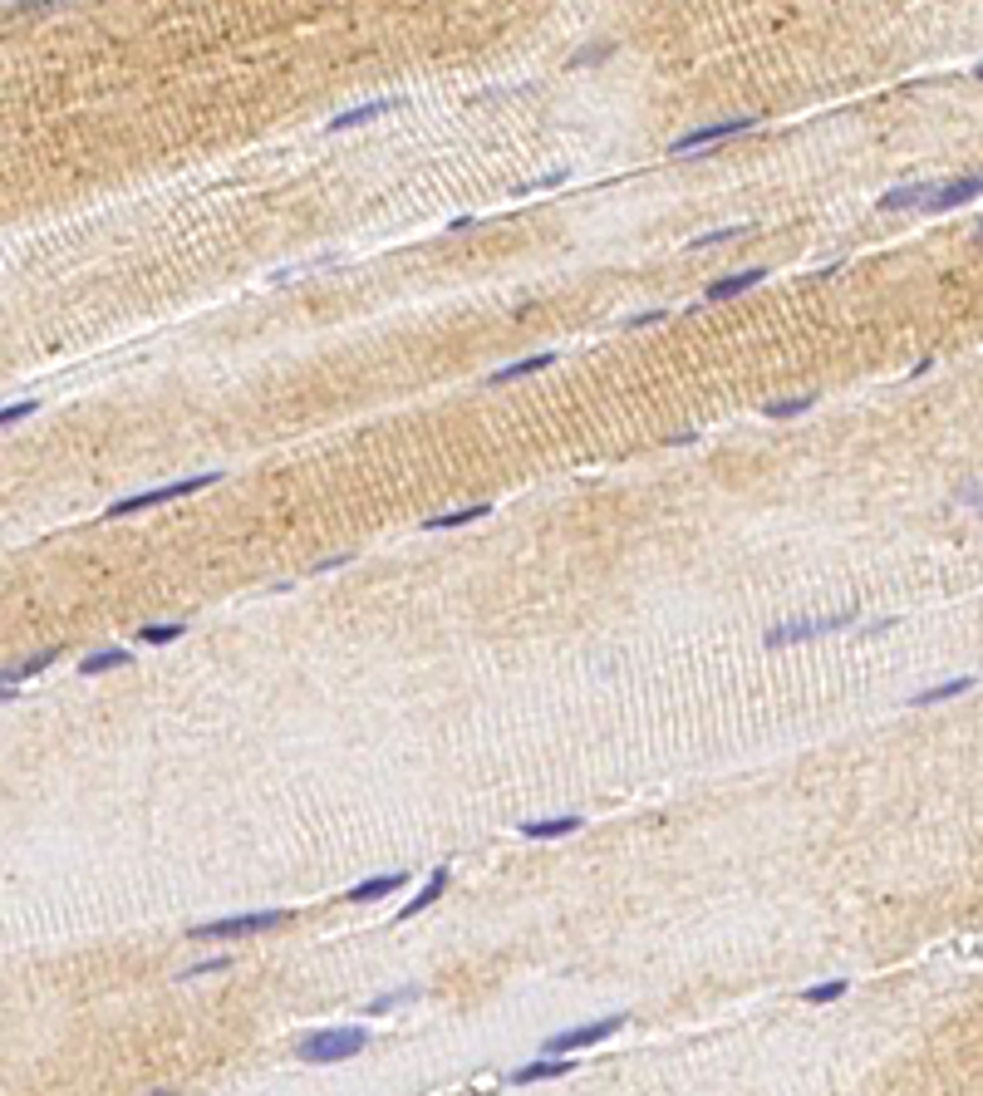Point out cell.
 I'll return each mask as SVG.
<instances>
[{
    "label": "cell",
    "mask_w": 983,
    "mask_h": 1096,
    "mask_svg": "<svg viewBox=\"0 0 983 1096\" xmlns=\"http://www.w3.org/2000/svg\"><path fill=\"white\" fill-rule=\"evenodd\" d=\"M969 689H974V679H969V674H959V679H949V684H934V689L910 693V703H920V708H929V703H944V698H959V693H969Z\"/></svg>",
    "instance_id": "e0dca14e"
},
{
    "label": "cell",
    "mask_w": 983,
    "mask_h": 1096,
    "mask_svg": "<svg viewBox=\"0 0 983 1096\" xmlns=\"http://www.w3.org/2000/svg\"><path fill=\"white\" fill-rule=\"evenodd\" d=\"M404 885V875L394 870V875H379V880H359L354 890H349V905H374V900H384V895H394Z\"/></svg>",
    "instance_id": "7c38bea8"
},
{
    "label": "cell",
    "mask_w": 983,
    "mask_h": 1096,
    "mask_svg": "<svg viewBox=\"0 0 983 1096\" xmlns=\"http://www.w3.org/2000/svg\"><path fill=\"white\" fill-rule=\"evenodd\" d=\"M856 615L851 610H836V615H811V620H792V625H777L767 630V644L782 649V644H797V639H816V635H831V630H846Z\"/></svg>",
    "instance_id": "5b68a950"
},
{
    "label": "cell",
    "mask_w": 983,
    "mask_h": 1096,
    "mask_svg": "<svg viewBox=\"0 0 983 1096\" xmlns=\"http://www.w3.org/2000/svg\"><path fill=\"white\" fill-rule=\"evenodd\" d=\"M551 364H556V354H531V359H517V364H507V369H492L487 384H512V379L541 374V369H551Z\"/></svg>",
    "instance_id": "5bb4252c"
},
{
    "label": "cell",
    "mask_w": 983,
    "mask_h": 1096,
    "mask_svg": "<svg viewBox=\"0 0 983 1096\" xmlns=\"http://www.w3.org/2000/svg\"><path fill=\"white\" fill-rule=\"evenodd\" d=\"M369 1047V1028H325V1033H310V1038L295 1047L300 1062H345L359 1057Z\"/></svg>",
    "instance_id": "6da1fadb"
},
{
    "label": "cell",
    "mask_w": 983,
    "mask_h": 1096,
    "mask_svg": "<svg viewBox=\"0 0 983 1096\" xmlns=\"http://www.w3.org/2000/svg\"><path fill=\"white\" fill-rule=\"evenodd\" d=\"M974 74H979V79H983V64H979V69H974Z\"/></svg>",
    "instance_id": "d4e9b609"
},
{
    "label": "cell",
    "mask_w": 983,
    "mask_h": 1096,
    "mask_svg": "<svg viewBox=\"0 0 983 1096\" xmlns=\"http://www.w3.org/2000/svg\"><path fill=\"white\" fill-rule=\"evenodd\" d=\"M408 998H418V988H399V993H384V998H374V1003H364V1013H389V1008H399Z\"/></svg>",
    "instance_id": "603a6c76"
},
{
    "label": "cell",
    "mask_w": 983,
    "mask_h": 1096,
    "mask_svg": "<svg viewBox=\"0 0 983 1096\" xmlns=\"http://www.w3.org/2000/svg\"><path fill=\"white\" fill-rule=\"evenodd\" d=\"M443 890H448V870L438 866V870H433V875H428V885H423V890H418V895L408 900V910H399V920H408V915H418V910H428V905H433V900H438Z\"/></svg>",
    "instance_id": "9a60e30c"
},
{
    "label": "cell",
    "mask_w": 983,
    "mask_h": 1096,
    "mask_svg": "<svg viewBox=\"0 0 983 1096\" xmlns=\"http://www.w3.org/2000/svg\"><path fill=\"white\" fill-rule=\"evenodd\" d=\"M979 241H983V222H979Z\"/></svg>",
    "instance_id": "484cf974"
},
{
    "label": "cell",
    "mask_w": 983,
    "mask_h": 1096,
    "mask_svg": "<svg viewBox=\"0 0 983 1096\" xmlns=\"http://www.w3.org/2000/svg\"><path fill=\"white\" fill-rule=\"evenodd\" d=\"M757 281H767V271H762V266H748V271H738V276H723V281H713V286H708V300H728V295H743V290H752Z\"/></svg>",
    "instance_id": "4fadbf2b"
},
{
    "label": "cell",
    "mask_w": 983,
    "mask_h": 1096,
    "mask_svg": "<svg viewBox=\"0 0 983 1096\" xmlns=\"http://www.w3.org/2000/svg\"><path fill=\"white\" fill-rule=\"evenodd\" d=\"M222 472H197V477H182V482H168V487H148V492H133V497H123L114 502L104 517H133V512H148V507H163V502H173V497H192V492H202V487H212Z\"/></svg>",
    "instance_id": "7a4b0ae2"
},
{
    "label": "cell",
    "mask_w": 983,
    "mask_h": 1096,
    "mask_svg": "<svg viewBox=\"0 0 983 1096\" xmlns=\"http://www.w3.org/2000/svg\"><path fill=\"white\" fill-rule=\"evenodd\" d=\"M477 517H492V507H487V502H472V507H458V512L428 517L423 521V531H448V526H467V521H477Z\"/></svg>",
    "instance_id": "2e32d148"
},
{
    "label": "cell",
    "mask_w": 983,
    "mask_h": 1096,
    "mask_svg": "<svg viewBox=\"0 0 983 1096\" xmlns=\"http://www.w3.org/2000/svg\"><path fill=\"white\" fill-rule=\"evenodd\" d=\"M585 826V816H541V821H526L521 826V836H531V841H551V836H571V831H580Z\"/></svg>",
    "instance_id": "30bf717a"
},
{
    "label": "cell",
    "mask_w": 983,
    "mask_h": 1096,
    "mask_svg": "<svg viewBox=\"0 0 983 1096\" xmlns=\"http://www.w3.org/2000/svg\"><path fill=\"white\" fill-rule=\"evenodd\" d=\"M630 1023V1013H610V1018H595V1023H580L571 1033H556V1038L546 1042V1052H580V1047H595V1042H605L610 1033H620Z\"/></svg>",
    "instance_id": "8992f818"
},
{
    "label": "cell",
    "mask_w": 983,
    "mask_h": 1096,
    "mask_svg": "<svg viewBox=\"0 0 983 1096\" xmlns=\"http://www.w3.org/2000/svg\"><path fill=\"white\" fill-rule=\"evenodd\" d=\"M974 197H983V173L959 177V182H944V187L934 192L929 212H949V207H959V202H974Z\"/></svg>",
    "instance_id": "52a82bcc"
},
{
    "label": "cell",
    "mask_w": 983,
    "mask_h": 1096,
    "mask_svg": "<svg viewBox=\"0 0 983 1096\" xmlns=\"http://www.w3.org/2000/svg\"><path fill=\"white\" fill-rule=\"evenodd\" d=\"M177 635H187V625H182V620H177V625H143V630H138V639H143V644H168V639H177Z\"/></svg>",
    "instance_id": "44dd1931"
},
{
    "label": "cell",
    "mask_w": 983,
    "mask_h": 1096,
    "mask_svg": "<svg viewBox=\"0 0 983 1096\" xmlns=\"http://www.w3.org/2000/svg\"><path fill=\"white\" fill-rule=\"evenodd\" d=\"M816 404V394H792V399H777V404H767L762 413L767 418H797V413H807Z\"/></svg>",
    "instance_id": "ffe728a7"
},
{
    "label": "cell",
    "mask_w": 983,
    "mask_h": 1096,
    "mask_svg": "<svg viewBox=\"0 0 983 1096\" xmlns=\"http://www.w3.org/2000/svg\"><path fill=\"white\" fill-rule=\"evenodd\" d=\"M55 664V649H40V654H30L25 664H10L5 669V684H20V679H30V674H40V669H50Z\"/></svg>",
    "instance_id": "ac0fdd59"
},
{
    "label": "cell",
    "mask_w": 983,
    "mask_h": 1096,
    "mask_svg": "<svg viewBox=\"0 0 983 1096\" xmlns=\"http://www.w3.org/2000/svg\"><path fill=\"white\" fill-rule=\"evenodd\" d=\"M394 109H404V99H374V104H359V109H349V114L330 118V133H345V128H359V123H374V118L394 114Z\"/></svg>",
    "instance_id": "ba28073f"
},
{
    "label": "cell",
    "mask_w": 983,
    "mask_h": 1096,
    "mask_svg": "<svg viewBox=\"0 0 983 1096\" xmlns=\"http://www.w3.org/2000/svg\"><path fill=\"white\" fill-rule=\"evenodd\" d=\"M290 920V910H251V915H232V920L192 924V939H241V934H266L281 929Z\"/></svg>",
    "instance_id": "3957f363"
},
{
    "label": "cell",
    "mask_w": 983,
    "mask_h": 1096,
    "mask_svg": "<svg viewBox=\"0 0 983 1096\" xmlns=\"http://www.w3.org/2000/svg\"><path fill=\"white\" fill-rule=\"evenodd\" d=\"M934 192H939L934 182H910V187H895V192H885V197H880V207H885V212H905V207H929V202H934Z\"/></svg>",
    "instance_id": "9c48e42d"
},
{
    "label": "cell",
    "mask_w": 983,
    "mask_h": 1096,
    "mask_svg": "<svg viewBox=\"0 0 983 1096\" xmlns=\"http://www.w3.org/2000/svg\"><path fill=\"white\" fill-rule=\"evenodd\" d=\"M35 399H25V404H10L5 408V413H0V423H5V428H10V423H20V418H30V413H35Z\"/></svg>",
    "instance_id": "cb8c5ba5"
},
{
    "label": "cell",
    "mask_w": 983,
    "mask_h": 1096,
    "mask_svg": "<svg viewBox=\"0 0 983 1096\" xmlns=\"http://www.w3.org/2000/svg\"><path fill=\"white\" fill-rule=\"evenodd\" d=\"M576 1062H566V1052H551L546 1062H531V1067H517L512 1072V1087H526V1082H546V1077H566Z\"/></svg>",
    "instance_id": "8fae6325"
},
{
    "label": "cell",
    "mask_w": 983,
    "mask_h": 1096,
    "mask_svg": "<svg viewBox=\"0 0 983 1096\" xmlns=\"http://www.w3.org/2000/svg\"><path fill=\"white\" fill-rule=\"evenodd\" d=\"M128 664V649H99L79 664V674H104V669H123Z\"/></svg>",
    "instance_id": "d6986e66"
},
{
    "label": "cell",
    "mask_w": 983,
    "mask_h": 1096,
    "mask_svg": "<svg viewBox=\"0 0 983 1096\" xmlns=\"http://www.w3.org/2000/svg\"><path fill=\"white\" fill-rule=\"evenodd\" d=\"M851 983L846 979H826V983H816V988H807V1003H831V998H841Z\"/></svg>",
    "instance_id": "7402d4cb"
},
{
    "label": "cell",
    "mask_w": 983,
    "mask_h": 1096,
    "mask_svg": "<svg viewBox=\"0 0 983 1096\" xmlns=\"http://www.w3.org/2000/svg\"><path fill=\"white\" fill-rule=\"evenodd\" d=\"M757 118H723V123H703V128H689L684 138H674L669 143V158H684V153H698V148H713V143H723V138H738V133H748Z\"/></svg>",
    "instance_id": "277c9868"
}]
</instances>
